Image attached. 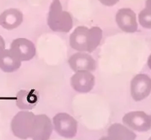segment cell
I'll use <instances>...</instances> for the list:
<instances>
[{
	"mask_svg": "<svg viewBox=\"0 0 151 140\" xmlns=\"http://www.w3.org/2000/svg\"><path fill=\"white\" fill-rule=\"evenodd\" d=\"M145 8L151 9V0H146L145 2Z\"/></svg>",
	"mask_w": 151,
	"mask_h": 140,
	"instance_id": "obj_19",
	"label": "cell"
},
{
	"mask_svg": "<svg viewBox=\"0 0 151 140\" xmlns=\"http://www.w3.org/2000/svg\"><path fill=\"white\" fill-rule=\"evenodd\" d=\"M73 24L71 14L63 10L60 0H52L47 15L49 28L55 32L68 33L72 30Z\"/></svg>",
	"mask_w": 151,
	"mask_h": 140,
	"instance_id": "obj_2",
	"label": "cell"
},
{
	"mask_svg": "<svg viewBox=\"0 0 151 140\" xmlns=\"http://www.w3.org/2000/svg\"><path fill=\"white\" fill-rule=\"evenodd\" d=\"M122 122L131 130L140 133L151 129V116L142 111L127 112L122 117Z\"/></svg>",
	"mask_w": 151,
	"mask_h": 140,
	"instance_id": "obj_5",
	"label": "cell"
},
{
	"mask_svg": "<svg viewBox=\"0 0 151 140\" xmlns=\"http://www.w3.org/2000/svg\"><path fill=\"white\" fill-rule=\"evenodd\" d=\"M36 125L32 140H49L52 133V123L45 114L36 115Z\"/></svg>",
	"mask_w": 151,
	"mask_h": 140,
	"instance_id": "obj_11",
	"label": "cell"
},
{
	"mask_svg": "<svg viewBox=\"0 0 151 140\" xmlns=\"http://www.w3.org/2000/svg\"><path fill=\"white\" fill-rule=\"evenodd\" d=\"M36 125V115L29 111H19L11 121V130L13 134L20 139H31Z\"/></svg>",
	"mask_w": 151,
	"mask_h": 140,
	"instance_id": "obj_3",
	"label": "cell"
},
{
	"mask_svg": "<svg viewBox=\"0 0 151 140\" xmlns=\"http://www.w3.org/2000/svg\"><path fill=\"white\" fill-rule=\"evenodd\" d=\"M5 50V41L3 37L0 36V54Z\"/></svg>",
	"mask_w": 151,
	"mask_h": 140,
	"instance_id": "obj_18",
	"label": "cell"
},
{
	"mask_svg": "<svg viewBox=\"0 0 151 140\" xmlns=\"http://www.w3.org/2000/svg\"><path fill=\"white\" fill-rule=\"evenodd\" d=\"M21 62L10 49H5L0 54V69L5 73L15 72L21 66Z\"/></svg>",
	"mask_w": 151,
	"mask_h": 140,
	"instance_id": "obj_13",
	"label": "cell"
},
{
	"mask_svg": "<svg viewBox=\"0 0 151 140\" xmlns=\"http://www.w3.org/2000/svg\"><path fill=\"white\" fill-rule=\"evenodd\" d=\"M115 19L118 27L126 33H134L138 31L136 14L129 8L120 9L116 14Z\"/></svg>",
	"mask_w": 151,
	"mask_h": 140,
	"instance_id": "obj_8",
	"label": "cell"
},
{
	"mask_svg": "<svg viewBox=\"0 0 151 140\" xmlns=\"http://www.w3.org/2000/svg\"><path fill=\"white\" fill-rule=\"evenodd\" d=\"M68 65L74 73L79 71L93 72L96 69V60L89 53L79 52L69 57Z\"/></svg>",
	"mask_w": 151,
	"mask_h": 140,
	"instance_id": "obj_7",
	"label": "cell"
},
{
	"mask_svg": "<svg viewBox=\"0 0 151 140\" xmlns=\"http://www.w3.org/2000/svg\"><path fill=\"white\" fill-rule=\"evenodd\" d=\"M148 140H151V136H150V139H149Z\"/></svg>",
	"mask_w": 151,
	"mask_h": 140,
	"instance_id": "obj_22",
	"label": "cell"
},
{
	"mask_svg": "<svg viewBox=\"0 0 151 140\" xmlns=\"http://www.w3.org/2000/svg\"><path fill=\"white\" fill-rule=\"evenodd\" d=\"M53 126L58 135L65 139H72L78 131V122L68 113H58L53 117Z\"/></svg>",
	"mask_w": 151,
	"mask_h": 140,
	"instance_id": "obj_4",
	"label": "cell"
},
{
	"mask_svg": "<svg viewBox=\"0 0 151 140\" xmlns=\"http://www.w3.org/2000/svg\"><path fill=\"white\" fill-rule=\"evenodd\" d=\"M102 36L103 31L99 26H78L70 35L69 44L76 51L91 53L98 47Z\"/></svg>",
	"mask_w": 151,
	"mask_h": 140,
	"instance_id": "obj_1",
	"label": "cell"
},
{
	"mask_svg": "<svg viewBox=\"0 0 151 140\" xmlns=\"http://www.w3.org/2000/svg\"><path fill=\"white\" fill-rule=\"evenodd\" d=\"M147 64H148V67L150 68L151 70V54L148 57V61H147Z\"/></svg>",
	"mask_w": 151,
	"mask_h": 140,
	"instance_id": "obj_21",
	"label": "cell"
},
{
	"mask_svg": "<svg viewBox=\"0 0 151 140\" xmlns=\"http://www.w3.org/2000/svg\"><path fill=\"white\" fill-rule=\"evenodd\" d=\"M10 50L22 62L30 61L36 53L34 43L26 38H17L10 45Z\"/></svg>",
	"mask_w": 151,
	"mask_h": 140,
	"instance_id": "obj_9",
	"label": "cell"
},
{
	"mask_svg": "<svg viewBox=\"0 0 151 140\" xmlns=\"http://www.w3.org/2000/svg\"><path fill=\"white\" fill-rule=\"evenodd\" d=\"M108 136L116 140H135L137 136L135 133L127 126L120 123H114L107 129Z\"/></svg>",
	"mask_w": 151,
	"mask_h": 140,
	"instance_id": "obj_15",
	"label": "cell"
},
{
	"mask_svg": "<svg viewBox=\"0 0 151 140\" xmlns=\"http://www.w3.org/2000/svg\"><path fill=\"white\" fill-rule=\"evenodd\" d=\"M151 93V78L145 73L135 75L131 81V95L135 101H141Z\"/></svg>",
	"mask_w": 151,
	"mask_h": 140,
	"instance_id": "obj_6",
	"label": "cell"
},
{
	"mask_svg": "<svg viewBox=\"0 0 151 140\" xmlns=\"http://www.w3.org/2000/svg\"><path fill=\"white\" fill-rule=\"evenodd\" d=\"M99 1L103 5L107 7L114 6L119 2V0H99Z\"/></svg>",
	"mask_w": 151,
	"mask_h": 140,
	"instance_id": "obj_17",
	"label": "cell"
},
{
	"mask_svg": "<svg viewBox=\"0 0 151 140\" xmlns=\"http://www.w3.org/2000/svg\"><path fill=\"white\" fill-rule=\"evenodd\" d=\"M71 85L75 91L79 93H88L95 86L96 78L89 71H79L74 73L71 78Z\"/></svg>",
	"mask_w": 151,
	"mask_h": 140,
	"instance_id": "obj_10",
	"label": "cell"
},
{
	"mask_svg": "<svg viewBox=\"0 0 151 140\" xmlns=\"http://www.w3.org/2000/svg\"><path fill=\"white\" fill-rule=\"evenodd\" d=\"M100 140H116V139H114L113 138H111V137H110V136H105V137H102V138H101Z\"/></svg>",
	"mask_w": 151,
	"mask_h": 140,
	"instance_id": "obj_20",
	"label": "cell"
},
{
	"mask_svg": "<svg viewBox=\"0 0 151 140\" xmlns=\"http://www.w3.org/2000/svg\"><path fill=\"white\" fill-rule=\"evenodd\" d=\"M23 22V14L18 9H9L0 14V25L8 31L19 27Z\"/></svg>",
	"mask_w": 151,
	"mask_h": 140,
	"instance_id": "obj_12",
	"label": "cell"
},
{
	"mask_svg": "<svg viewBox=\"0 0 151 140\" xmlns=\"http://www.w3.org/2000/svg\"><path fill=\"white\" fill-rule=\"evenodd\" d=\"M139 23L145 29H151V9H144L139 14Z\"/></svg>",
	"mask_w": 151,
	"mask_h": 140,
	"instance_id": "obj_16",
	"label": "cell"
},
{
	"mask_svg": "<svg viewBox=\"0 0 151 140\" xmlns=\"http://www.w3.org/2000/svg\"><path fill=\"white\" fill-rule=\"evenodd\" d=\"M38 101V95L35 90H21L16 95V105L21 110L33 109Z\"/></svg>",
	"mask_w": 151,
	"mask_h": 140,
	"instance_id": "obj_14",
	"label": "cell"
}]
</instances>
